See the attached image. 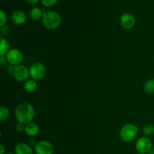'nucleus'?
Returning a JSON list of instances; mask_svg holds the SVG:
<instances>
[{
	"mask_svg": "<svg viewBox=\"0 0 154 154\" xmlns=\"http://www.w3.org/2000/svg\"><path fill=\"white\" fill-rule=\"evenodd\" d=\"M40 132V128L37 123L31 122L25 125V133L29 137H35L38 135Z\"/></svg>",
	"mask_w": 154,
	"mask_h": 154,
	"instance_id": "nucleus-12",
	"label": "nucleus"
},
{
	"mask_svg": "<svg viewBox=\"0 0 154 154\" xmlns=\"http://www.w3.org/2000/svg\"><path fill=\"white\" fill-rule=\"evenodd\" d=\"M5 56L8 64L11 65V66H16L20 65L23 60V55L22 52L17 48L10 49V51L8 52Z\"/></svg>",
	"mask_w": 154,
	"mask_h": 154,
	"instance_id": "nucleus-8",
	"label": "nucleus"
},
{
	"mask_svg": "<svg viewBox=\"0 0 154 154\" xmlns=\"http://www.w3.org/2000/svg\"><path fill=\"white\" fill-rule=\"evenodd\" d=\"M15 130L18 133H22V132H25V125L23 123H17L15 126Z\"/></svg>",
	"mask_w": 154,
	"mask_h": 154,
	"instance_id": "nucleus-22",
	"label": "nucleus"
},
{
	"mask_svg": "<svg viewBox=\"0 0 154 154\" xmlns=\"http://www.w3.org/2000/svg\"><path fill=\"white\" fill-rule=\"evenodd\" d=\"M5 154H15L14 153H11V152H8V153H6Z\"/></svg>",
	"mask_w": 154,
	"mask_h": 154,
	"instance_id": "nucleus-27",
	"label": "nucleus"
},
{
	"mask_svg": "<svg viewBox=\"0 0 154 154\" xmlns=\"http://www.w3.org/2000/svg\"><path fill=\"white\" fill-rule=\"evenodd\" d=\"M138 127L133 123H126L120 129L119 135L121 141L124 143H130L137 138Z\"/></svg>",
	"mask_w": 154,
	"mask_h": 154,
	"instance_id": "nucleus-3",
	"label": "nucleus"
},
{
	"mask_svg": "<svg viewBox=\"0 0 154 154\" xmlns=\"http://www.w3.org/2000/svg\"><path fill=\"white\" fill-rule=\"evenodd\" d=\"M29 17L33 20H39L42 19L44 14V10H42L38 7H34L30 9Z\"/></svg>",
	"mask_w": 154,
	"mask_h": 154,
	"instance_id": "nucleus-14",
	"label": "nucleus"
},
{
	"mask_svg": "<svg viewBox=\"0 0 154 154\" xmlns=\"http://www.w3.org/2000/svg\"><path fill=\"white\" fill-rule=\"evenodd\" d=\"M144 93L147 94H153L154 93V78L149 79L146 81L143 87Z\"/></svg>",
	"mask_w": 154,
	"mask_h": 154,
	"instance_id": "nucleus-16",
	"label": "nucleus"
},
{
	"mask_svg": "<svg viewBox=\"0 0 154 154\" xmlns=\"http://www.w3.org/2000/svg\"><path fill=\"white\" fill-rule=\"evenodd\" d=\"M12 22L17 26H22L26 23L27 17L25 12L22 10H16L11 14V16Z\"/></svg>",
	"mask_w": 154,
	"mask_h": 154,
	"instance_id": "nucleus-10",
	"label": "nucleus"
},
{
	"mask_svg": "<svg viewBox=\"0 0 154 154\" xmlns=\"http://www.w3.org/2000/svg\"><path fill=\"white\" fill-rule=\"evenodd\" d=\"M8 63V60L7 58H6V56L5 55H3V56H0V65H1L2 67H4Z\"/></svg>",
	"mask_w": 154,
	"mask_h": 154,
	"instance_id": "nucleus-23",
	"label": "nucleus"
},
{
	"mask_svg": "<svg viewBox=\"0 0 154 154\" xmlns=\"http://www.w3.org/2000/svg\"><path fill=\"white\" fill-rule=\"evenodd\" d=\"M5 147L2 144L0 145V154H5Z\"/></svg>",
	"mask_w": 154,
	"mask_h": 154,
	"instance_id": "nucleus-25",
	"label": "nucleus"
},
{
	"mask_svg": "<svg viewBox=\"0 0 154 154\" xmlns=\"http://www.w3.org/2000/svg\"><path fill=\"white\" fill-rule=\"evenodd\" d=\"M11 32V30L10 26L8 25L3 26H2L1 29H0L1 36H3V37H7V36L10 34Z\"/></svg>",
	"mask_w": 154,
	"mask_h": 154,
	"instance_id": "nucleus-20",
	"label": "nucleus"
},
{
	"mask_svg": "<svg viewBox=\"0 0 154 154\" xmlns=\"http://www.w3.org/2000/svg\"><path fill=\"white\" fill-rule=\"evenodd\" d=\"M42 24L48 30L57 29L62 22L61 15L55 11L44 10Z\"/></svg>",
	"mask_w": 154,
	"mask_h": 154,
	"instance_id": "nucleus-2",
	"label": "nucleus"
},
{
	"mask_svg": "<svg viewBox=\"0 0 154 154\" xmlns=\"http://www.w3.org/2000/svg\"><path fill=\"white\" fill-rule=\"evenodd\" d=\"M41 0H26L27 2L30 5H36Z\"/></svg>",
	"mask_w": 154,
	"mask_h": 154,
	"instance_id": "nucleus-24",
	"label": "nucleus"
},
{
	"mask_svg": "<svg viewBox=\"0 0 154 154\" xmlns=\"http://www.w3.org/2000/svg\"><path fill=\"white\" fill-rule=\"evenodd\" d=\"M15 154H33L34 150L30 146V144L27 143L20 142L18 143L14 147Z\"/></svg>",
	"mask_w": 154,
	"mask_h": 154,
	"instance_id": "nucleus-11",
	"label": "nucleus"
},
{
	"mask_svg": "<svg viewBox=\"0 0 154 154\" xmlns=\"http://www.w3.org/2000/svg\"><path fill=\"white\" fill-rule=\"evenodd\" d=\"M15 118L17 123L26 125L32 122L35 117V110L29 102H22L19 104L15 108Z\"/></svg>",
	"mask_w": 154,
	"mask_h": 154,
	"instance_id": "nucleus-1",
	"label": "nucleus"
},
{
	"mask_svg": "<svg viewBox=\"0 0 154 154\" xmlns=\"http://www.w3.org/2000/svg\"><path fill=\"white\" fill-rule=\"evenodd\" d=\"M147 154H154V148H152L151 150L148 152V153Z\"/></svg>",
	"mask_w": 154,
	"mask_h": 154,
	"instance_id": "nucleus-26",
	"label": "nucleus"
},
{
	"mask_svg": "<svg viewBox=\"0 0 154 154\" xmlns=\"http://www.w3.org/2000/svg\"><path fill=\"white\" fill-rule=\"evenodd\" d=\"M12 76L18 82H26L30 78L29 69L22 64L14 66Z\"/></svg>",
	"mask_w": 154,
	"mask_h": 154,
	"instance_id": "nucleus-5",
	"label": "nucleus"
},
{
	"mask_svg": "<svg viewBox=\"0 0 154 154\" xmlns=\"http://www.w3.org/2000/svg\"><path fill=\"white\" fill-rule=\"evenodd\" d=\"M38 87L37 81L34 79L29 78L26 82L23 83V89L26 93H32L36 90Z\"/></svg>",
	"mask_w": 154,
	"mask_h": 154,
	"instance_id": "nucleus-13",
	"label": "nucleus"
},
{
	"mask_svg": "<svg viewBox=\"0 0 154 154\" xmlns=\"http://www.w3.org/2000/svg\"><path fill=\"white\" fill-rule=\"evenodd\" d=\"M8 16L3 10L0 11V27L7 25Z\"/></svg>",
	"mask_w": 154,
	"mask_h": 154,
	"instance_id": "nucleus-19",
	"label": "nucleus"
},
{
	"mask_svg": "<svg viewBox=\"0 0 154 154\" xmlns=\"http://www.w3.org/2000/svg\"><path fill=\"white\" fill-rule=\"evenodd\" d=\"M10 51V45L8 39L5 37H0V56L6 55Z\"/></svg>",
	"mask_w": 154,
	"mask_h": 154,
	"instance_id": "nucleus-15",
	"label": "nucleus"
},
{
	"mask_svg": "<svg viewBox=\"0 0 154 154\" xmlns=\"http://www.w3.org/2000/svg\"><path fill=\"white\" fill-rule=\"evenodd\" d=\"M142 133L144 136L149 137L154 133V125L152 123H147L143 127Z\"/></svg>",
	"mask_w": 154,
	"mask_h": 154,
	"instance_id": "nucleus-18",
	"label": "nucleus"
},
{
	"mask_svg": "<svg viewBox=\"0 0 154 154\" xmlns=\"http://www.w3.org/2000/svg\"><path fill=\"white\" fill-rule=\"evenodd\" d=\"M34 152L35 154H54V146L51 141L42 140L35 144Z\"/></svg>",
	"mask_w": 154,
	"mask_h": 154,
	"instance_id": "nucleus-7",
	"label": "nucleus"
},
{
	"mask_svg": "<svg viewBox=\"0 0 154 154\" xmlns=\"http://www.w3.org/2000/svg\"><path fill=\"white\" fill-rule=\"evenodd\" d=\"M58 0H41V3L43 6L46 8H50L54 6V5L57 4Z\"/></svg>",
	"mask_w": 154,
	"mask_h": 154,
	"instance_id": "nucleus-21",
	"label": "nucleus"
},
{
	"mask_svg": "<svg viewBox=\"0 0 154 154\" xmlns=\"http://www.w3.org/2000/svg\"><path fill=\"white\" fill-rule=\"evenodd\" d=\"M9 115H10V111L8 108L5 105H1L0 106V121H5L8 118Z\"/></svg>",
	"mask_w": 154,
	"mask_h": 154,
	"instance_id": "nucleus-17",
	"label": "nucleus"
},
{
	"mask_svg": "<svg viewBox=\"0 0 154 154\" xmlns=\"http://www.w3.org/2000/svg\"><path fill=\"white\" fill-rule=\"evenodd\" d=\"M152 148H153V143L148 137H141L137 140L135 143V149L140 154H147Z\"/></svg>",
	"mask_w": 154,
	"mask_h": 154,
	"instance_id": "nucleus-6",
	"label": "nucleus"
},
{
	"mask_svg": "<svg viewBox=\"0 0 154 154\" xmlns=\"http://www.w3.org/2000/svg\"><path fill=\"white\" fill-rule=\"evenodd\" d=\"M120 24L123 29L130 30L134 28L135 25V18L132 14L126 12L120 16Z\"/></svg>",
	"mask_w": 154,
	"mask_h": 154,
	"instance_id": "nucleus-9",
	"label": "nucleus"
},
{
	"mask_svg": "<svg viewBox=\"0 0 154 154\" xmlns=\"http://www.w3.org/2000/svg\"><path fill=\"white\" fill-rule=\"evenodd\" d=\"M29 69L30 78L35 80L36 81L44 79L47 75L46 66L41 62L32 63Z\"/></svg>",
	"mask_w": 154,
	"mask_h": 154,
	"instance_id": "nucleus-4",
	"label": "nucleus"
}]
</instances>
